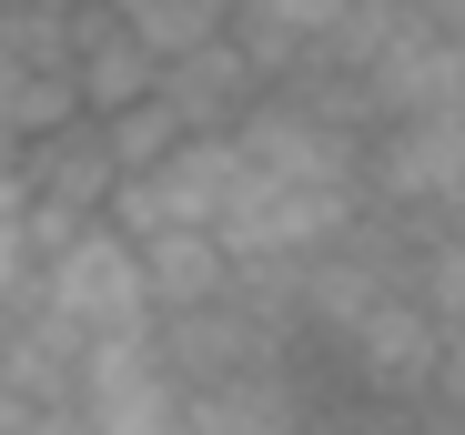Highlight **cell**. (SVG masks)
<instances>
[{
	"instance_id": "1",
	"label": "cell",
	"mask_w": 465,
	"mask_h": 435,
	"mask_svg": "<svg viewBox=\"0 0 465 435\" xmlns=\"http://www.w3.org/2000/svg\"><path fill=\"white\" fill-rule=\"evenodd\" d=\"M364 213L354 183H283V173H243L223 193L213 213V243L232 263H303V253H324L344 223Z\"/></svg>"
},
{
	"instance_id": "2",
	"label": "cell",
	"mask_w": 465,
	"mask_h": 435,
	"mask_svg": "<svg viewBox=\"0 0 465 435\" xmlns=\"http://www.w3.org/2000/svg\"><path fill=\"white\" fill-rule=\"evenodd\" d=\"M455 193H465V102L364 122V203L374 213H455Z\"/></svg>"
},
{
	"instance_id": "3",
	"label": "cell",
	"mask_w": 465,
	"mask_h": 435,
	"mask_svg": "<svg viewBox=\"0 0 465 435\" xmlns=\"http://www.w3.org/2000/svg\"><path fill=\"white\" fill-rule=\"evenodd\" d=\"M31 304H41V314H61L71 334H132V324H152L142 273H132V233L82 223L71 243H51V253L31 263Z\"/></svg>"
},
{
	"instance_id": "4",
	"label": "cell",
	"mask_w": 465,
	"mask_h": 435,
	"mask_svg": "<svg viewBox=\"0 0 465 435\" xmlns=\"http://www.w3.org/2000/svg\"><path fill=\"white\" fill-rule=\"evenodd\" d=\"M132 273H142L152 324H163V314H193V304L223 294V283H232V253L213 243V223H152V233H132Z\"/></svg>"
},
{
	"instance_id": "5",
	"label": "cell",
	"mask_w": 465,
	"mask_h": 435,
	"mask_svg": "<svg viewBox=\"0 0 465 435\" xmlns=\"http://www.w3.org/2000/svg\"><path fill=\"white\" fill-rule=\"evenodd\" d=\"M71 102H82V112H122V102H142L152 82H163V61H152L112 11H102V0H71Z\"/></svg>"
},
{
	"instance_id": "6",
	"label": "cell",
	"mask_w": 465,
	"mask_h": 435,
	"mask_svg": "<svg viewBox=\"0 0 465 435\" xmlns=\"http://www.w3.org/2000/svg\"><path fill=\"white\" fill-rule=\"evenodd\" d=\"M152 92H163V102L183 112V132H223L232 112H243V102L263 92V71L243 61V41H232V31H213V41L173 51V61H163V82H152Z\"/></svg>"
},
{
	"instance_id": "7",
	"label": "cell",
	"mask_w": 465,
	"mask_h": 435,
	"mask_svg": "<svg viewBox=\"0 0 465 435\" xmlns=\"http://www.w3.org/2000/svg\"><path fill=\"white\" fill-rule=\"evenodd\" d=\"M102 11H112L152 61H173V51H193V41L223 31V0H102Z\"/></svg>"
},
{
	"instance_id": "8",
	"label": "cell",
	"mask_w": 465,
	"mask_h": 435,
	"mask_svg": "<svg viewBox=\"0 0 465 435\" xmlns=\"http://www.w3.org/2000/svg\"><path fill=\"white\" fill-rule=\"evenodd\" d=\"M415 21H445V31H465V0H405Z\"/></svg>"
}]
</instances>
